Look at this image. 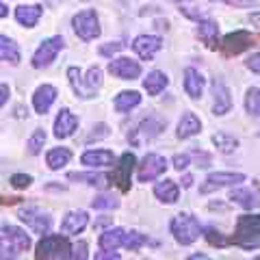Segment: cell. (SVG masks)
<instances>
[{
  "label": "cell",
  "instance_id": "obj_50",
  "mask_svg": "<svg viewBox=\"0 0 260 260\" xmlns=\"http://www.w3.org/2000/svg\"><path fill=\"white\" fill-rule=\"evenodd\" d=\"M182 184H184V186H191V184H193V178H191V176H184V178H182Z\"/></svg>",
  "mask_w": 260,
  "mask_h": 260
},
{
  "label": "cell",
  "instance_id": "obj_40",
  "mask_svg": "<svg viewBox=\"0 0 260 260\" xmlns=\"http://www.w3.org/2000/svg\"><path fill=\"white\" fill-rule=\"evenodd\" d=\"M30 182H32V178L26 174H13L11 176V184L15 189H26V186H30Z\"/></svg>",
  "mask_w": 260,
  "mask_h": 260
},
{
  "label": "cell",
  "instance_id": "obj_29",
  "mask_svg": "<svg viewBox=\"0 0 260 260\" xmlns=\"http://www.w3.org/2000/svg\"><path fill=\"white\" fill-rule=\"evenodd\" d=\"M167 83H169V78L162 74V72H158V70H154V72H150L148 76H145V80H143V87H145V91H148L150 95H158L162 89L167 87Z\"/></svg>",
  "mask_w": 260,
  "mask_h": 260
},
{
  "label": "cell",
  "instance_id": "obj_31",
  "mask_svg": "<svg viewBox=\"0 0 260 260\" xmlns=\"http://www.w3.org/2000/svg\"><path fill=\"white\" fill-rule=\"evenodd\" d=\"M72 158V150L70 148H52L46 154V162L50 169H61L63 165H68Z\"/></svg>",
  "mask_w": 260,
  "mask_h": 260
},
{
  "label": "cell",
  "instance_id": "obj_5",
  "mask_svg": "<svg viewBox=\"0 0 260 260\" xmlns=\"http://www.w3.org/2000/svg\"><path fill=\"white\" fill-rule=\"evenodd\" d=\"M200 232L202 228L198 223V219L189 213H180L174 217L172 221V234L176 237V241L180 243V245H191L200 239Z\"/></svg>",
  "mask_w": 260,
  "mask_h": 260
},
{
  "label": "cell",
  "instance_id": "obj_37",
  "mask_svg": "<svg viewBox=\"0 0 260 260\" xmlns=\"http://www.w3.org/2000/svg\"><path fill=\"white\" fill-rule=\"evenodd\" d=\"M91 206L93 208H117L119 206V200L111 198V195H98V198H93Z\"/></svg>",
  "mask_w": 260,
  "mask_h": 260
},
{
  "label": "cell",
  "instance_id": "obj_7",
  "mask_svg": "<svg viewBox=\"0 0 260 260\" xmlns=\"http://www.w3.org/2000/svg\"><path fill=\"white\" fill-rule=\"evenodd\" d=\"M72 24H74L76 35L83 39V42H91V39H95L100 35V22H98L95 11H91V9L80 11L78 15H74Z\"/></svg>",
  "mask_w": 260,
  "mask_h": 260
},
{
  "label": "cell",
  "instance_id": "obj_51",
  "mask_svg": "<svg viewBox=\"0 0 260 260\" xmlns=\"http://www.w3.org/2000/svg\"><path fill=\"white\" fill-rule=\"evenodd\" d=\"M178 3H186V0H178Z\"/></svg>",
  "mask_w": 260,
  "mask_h": 260
},
{
  "label": "cell",
  "instance_id": "obj_2",
  "mask_svg": "<svg viewBox=\"0 0 260 260\" xmlns=\"http://www.w3.org/2000/svg\"><path fill=\"white\" fill-rule=\"evenodd\" d=\"M232 243L243 247V249H256L260 245V215L239 217Z\"/></svg>",
  "mask_w": 260,
  "mask_h": 260
},
{
  "label": "cell",
  "instance_id": "obj_36",
  "mask_svg": "<svg viewBox=\"0 0 260 260\" xmlns=\"http://www.w3.org/2000/svg\"><path fill=\"white\" fill-rule=\"evenodd\" d=\"M44 143H46V133L42 128H37L35 133H32V137L26 141V148H28V154H39L44 148Z\"/></svg>",
  "mask_w": 260,
  "mask_h": 260
},
{
  "label": "cell",
  "instance_id": "obj_8",
  "mask_svg": "<svg viewBox=\"0 0 260 260\" xmlns=\"http://www.w3.org/2000/svg\"><path fill=\"white\" fill-rule=\"evenodd\" d=\"M137 165V156L135 154H121V158L119 162L115 165V169H113V178L111 180L115 182L121 191H130V176H133V169Z\"/></svg>",
  "mask_w": 260,
  "mask_h": 260
},
{
  "label": "cell",
  "instance_id": "obj_18",
  "mask_svg": "<svg viewBox=\"0 0 260 260\" xmlns=\"http://www.w3.org/2000/svg\"><path fill=\"white\" fill-rule=\"evenodd\" d=\"M213 93H215V115H225L232 107V98H230V89L225 87L223 80H215L213 83Z\"/></svg>",
  "mask_w": 260,
  "mask_h": 260
},
{
  "label": "cell",
  "instance_id": "obj_4",
  "mask_svg": "<svg viewBox=\"0 0 260 260\" xmlns=\"http://www.w3.org/2000/svg\"><path fill=\"white\" fill-rule=\"evenodd\" d=\"M68 78L72 87H74V91L80 95V98H91L95 93V89L102 85V70L93 65V68H89L87 76L83 78V72L78 68H70L68 70Z\"/></svg>",
  "mask_w": 260,
  "mask_h": 260
},
{
  "label": "cell",
  "instance_id": "obj_52",
  "mask_svg": "<svg viewBox=\"0 0 260 260\" xmlns=\"http://www.w3.org/2000/svg\"><path fill=\"white\" fill-rule=\"evenodd\" d=\"M254 260H260V256H258V258H254Z\"/></svg>",
  "mask_w": 260,
  "mask_h": 260
},
{
  "label": "cell",
  "instance_id": "obj_17",
  "mask_svg": "<svg viewBox=\"0 0 260 260\" xmlns=\"http://www.w3.org/2000/svg\"><path fill=\"white\" fill-rule=\"evenodd\" d=\"M54 100H56V89L52 85H42L32 93V107H35L37 113H42V115H46L50 111Z\"/></svg>",
  "mask_w": 260,
  "mask_h": 260
},
{
  "label": "cell",
  "instance_id": "obj_30",
  "mask_svg": "<svg viewBox=\"0 0 260 260\" xmlns=\"http://www.w3.org/2000/svg\"><path fill=\"white\" fill-rule=\"evenodd\" d=\"M154 193H156V198L160 202H165V204H174V202H178V184L174 180L158 182L156 186H154Z\"/></svg>",
  "mask_w": 260,
  "mask_h": 260
},
{
  "label": "cell",
  "instance_id": "obj_13",
  "mask_svg": "<svg viewBox=\"0 0 260 260\" xmlns=\"http://www.w3.org/2000/svg\"><path fill=\"white\" fill-rule=\"evenodd\" d=\"M162 128H165V121H160L156 117H148L145 121H141V124H139V128L135 130L133 137L128 135V139L133 141L135 145H139L143 141H150V139H154V137H158Z\"/></svg>",
  "mask_w": 260,
  "mask_h": 260
},
{
  "label": "cell",
  "instance_id": "obj_27",
  "mask_svg": "<svg viewBox=\"0 0 260 260\" xmlns=\"http://www.w3.org/2000/svg\"><path fill=\"white\" fill-rule=\"evenodd\" d=\"M200 130H202V121L195 117L193 113H184L180 124H178V137H180V139H189V137L198 135Z\"/></svg>",
  "mask_w": 260,
  "mask_h": 260
},
{
  "label": "cell",
  "instance_id": "obj_14",
  "mask_svg": "<svg viewBox=\"0 0 260 260\" xmlns=\"http://www.w3.org/2000/svg\"><path fill=\"white\" fill-rule=\"evenodd\" d=\"M76 126H78V117L70 109H61L54 119V137L56 139H68V137L74 135Z\"/></svg>",
  "mask_w": 260,
  "mask_h": 260
},
{
  "label": "cell",
  "instance_id": "obj_15",
  "mask_svg": "<svg viewBox=\"0 0 260 260\" xmlns=\"http://www.w3.org/2000/svg\"><path fill=\"white\" fill-rule=\"evenodd\" d=\"M20 219L24 223H26L32 232H37V234H48V230H50V217H46L42 215L39 210L35 208H28V210H22L20 213Z\"/></svg>",
  "mask_w": 260,
  "mask_h": 260
},
{
  "label": "cell",
  "instance_id": "obj_44",
  "mask_svg": "<svg viewBox=\"0 0 260 260\" xmlns=\"http://www.w3.org/2000/svg\"><path fill=\"white\" fill-rule=\"evenodd\" d=\"M95 260H121L119 258V254H117V251H98V254H95Z\"/></svg>",
  "mask_w": 260,
  "mask_h": 260
},
{
  "label": "cell",
  "instance_id": "obj_22",
  "mask_svg": "<svg viewBox=\"0 0 260 260\" xmlns=\"http://www.w3.org/2000/svg\"><path fill=\"white\" fill-rule=\"evenodd\" d=\"M80 160H83V165H89V167H109L113 165L115 158H113V152L109 150H89L80 156Z\"/></svg>",
  "mask_w": 260,
  "mask_h": 260
},
{
  "label": "cell",
  "instance_id": "obj_41",
  "mask_svg": "<svg viewBox=\"0 0 260 260\" xmlns=\"http://www.w3.org/2000/svg\"><path fill=\"white\" fill-rule=\"evenodd\" d=\"M189 165H191V154H176L174 156V167L178 172H184Z\"/></svg>",
  "mask_w": 260,
  "mask_h": 260
},
{
  "label": "cell",
  "instance_id": "obj_26",
  "mask_svg": "<svg viewBox=\"0 0 260 260\" xmlns=\"http://www.w3.org/2000/svg\"><path fill=\"white\" fill-rule=\"evenodd\" d=\"M70 180H76V182H85V184H91V186H100V189H107L111 184V176L107 174H95V172H89V174H80V172H72Z\"/></svg>",
  "mask_w": 260,
  "mask_h": 260
},
{
  "label": "cell",
  "instance_id": "obj_48",
  "mask_svg": "<svg viewBox=\"0 0 260 260\" xmlns=\"http://www.w3.org/2000/svg\"><path fill=\"white\" fill-rule=\"evenodd\" d=\"M189 260H210L206 254H193V256H189Z\"/></svg>",
  "mask_w": 260,
  "mask_h": 260
},
{
  "label": "cell",
  "instance_id": "obj_45",
  "mask_svg": "<svg viewBox=\"0 0 260 260\" xmlns=\"http://www.w3.org/2000/svg\"><path fill=\"white\" fill-rule=\"evenodd\" d=\"M9 93H11V91H9V87L0 83V109H3L5 104H7V100H9Z\"/></svg>",
  "mask_w": 260,
  "mask_h": 260
},
{
  "label": "cell",
  "instance_id": "obj_33",
  "mask_svg": "<svg viewBox=\"0 0 260 260\" xmlns=\"http://www.w3.org/2000/svg\"><path fill=\"white\" fill-rule=\"evenodd\" d=\"M213 143L217 145V150L223 152V154H230V152H234V150L239 148V139H237V137L225 135V133L213 135Z\"/></svg>",
  "mask_w": 260,
  "mask_h": 260
},
{
  "label": "cell",
  "instance_id": "obj_16",
  "mask_svg": "<svg viewBox=\"0 0 260 260\" xmlns=\"http://www.w3.org/2000/svg\"><path fill=\"white\" fill-rule=\"evenodd\" d=\"M160 46H162V42H160V37H156V35H141V37H137L135 44H133L135 52L145 61H150L152 56L160 50Z\"/></svg>",
  "mask_w": 260,
  "mask_h": 260
},
{
  "label": "cell",
  "instance_id": "obj_47",
  "mask_svg": "<svg viewBox=\"0 0 260 260\" xmlns=\"http://www.w3.org/2000/svg\"><path fill=\"white\" fill-rule=\"evenodd\" d=\"M249 22L254 24V26H258L260 28V11H256V13H251L249 15Z\"/></svg>",
  "mask_w": 260,
  "mask_h": 260
},
{
  "label": "cell",
  "instance_id": "obj_42",
  "mask_svg": "<svg viewBox=\"0 0 260 260\" xmlns=\"http://www.w3.org/2000/svg\"><path fill=\"white\" fill-rule=\"evenodd\" d=\"M121 48H124V44H121V42H115V44H107V46H102V48H100V52H102L104 56H111V54L119 52Z\"/></svg>",
  "mask_w": 260,
  "mask_h": 260
},
{
  "label": "cell",
  "instance_id": "obj_39",
  "mask_svg": "<svg viewBox=\"0 0 260 260\" xmlns=\"http://www.w3.org/2000/svg\"><path fill=\"white\" fill-rule=\"evenodd\" d=\"M87 243L85 241H78L76 245H72V260H87Z\"/></svg>",
  "mask_w": 260,
  "mask_h": 260
},
{
  "label": "cell",
  "instance_id": "obj_35",
  "mask_svg": "<svg viewBox=\"0 0 260 260\" xmlns=\"http://www.w3.org/2000/svg\"><path fill=\"white\" fill-rule=\"evenodd\" d=\"M245 109H247V113H251V115H258L260 117V89L251 87L249 91H247Z\"/></svg>",
  "mask_w": 260,
  "mask_h": 260
},
{
  "label": "cell",
  "instance_id": "obj_9",
  "mask_svg": "<svg viewBox=\"0 0 260 260\" xmlns=\"http://www.w3.org/2000/svg\"><path fill=\"white\" fill-rule=\"evenodd\" d=\"M165 167H167V160L165 156H160V154H148L143 160H141V165H139V182H152V180H156V178L165 172Z\"/></svg>",
  "mask_w": 260,
  "mask_h": 260
},
{
  "label": "cell",
  "instance_id": "obj_21",
  "mask_svg": "<svg viewBox=\"0 0 260 260\" xmlns=\"http://www.w3.org/2000/svg\"><path fill=\"white\" fill-rule=\"evenodd\" d=\"M42 13H44V7H39V5H22L15 9V20L22 26L32 28L39 22V18H42Z\"/></svg>",
  "mask_w": 260,
  "mask_h": 260
},
{
  "label": "cell",
  "instance_id": "obj_38",
  "mask_svg": "<svg viewBox=\"0 0 260 260\" xmlns=\"http://www.w3.org/2000/svg\"><path fill=\"white\" fill-rule=\"evenodd\" d=\"M206 239H208L210 245H217V247L228 245V239H223L221 234H219V232L215 230V228H206Z\"/></svg>",
  "mask_w": 260,
  "mask_h": 260
},
{
  "label": "cell",
  "instance_id": "obj_19",
  "mask_svg": "<svg viewBox=\"0 0 260 260\" xmlns=\"http://www.w3.org/2000/svg\"><path fill=\"white\" fill-rule=\"evenodd\" d=\"M89 221V217L85 210H72V213L65 215V219L61 221V232L63 234H78L85 230V225Z\"/></svg>",
  "mask_w": 260,
  "mask_h": 260
},
{
  "label": "cell",
  "instance_id": "obj_32",
  "mask_svg": "<svg viewBox=\"0 0 260 260\" xmlns=\"http://www.w3.org/2000/svg\"><path fill=\"white\" fill-rule=\"evenodd\" d=\"M139 102H141L139 91H121V93L115 98V111H117V113H126V111H130V109H135Z\"/></svg>",
  "mask_w": 260,
  "mask_h": 260
},
{
  "label": "cell",
  "instance_id": "obj_10",
  "mask_svg": "<svg viewBox=\"0 0 260 260\" xmlns=\"http://www.w3.org/2000/svg\"><path fill=\"white\" fill-rule=\"evenodd\" d=\"M239 182H245V176L243 174H234V172H217V174H210L204 184L200 186V193H213L221 186H230V184H239Z\"/></svg>",
  "mask_w": 260,
  "mask_h": 260
},
{
  "label": "cell",
  "instance_id": "obj_46",
  "mask_svg": "<svg viewBox=\"0 0 260 260\" xmlns=\"http://www.w3.org/2000/svg\"><path fill=\"white\" fill-rule=\"evenodd\" d=\"M98 130H100V133H95V130H93V133L91 135H89V141H93V139H100V137H107L109 133H107V126H104V124H98Z\"/></svg>",
  "mask_w": 260,
  "mask_h": 260
},
{
  "label": "cell",
  "instance_id": "obj_12",
  "mask_svg": "<svg viewBox=\"0 0 260 260\" xmlns=\"http://www.w3.org/2000/svg\"><path fill=\"white\" fill-rule=\"evenodd\" d=\"M109 72L121 80H135V78L141 76V65L133 59L121 56V59H115V61L109 63Z\"/></svg>",
  "mask_w": 260,
  "mask_h": 260
},
{
  "label": "cell",
  "instance_id": "obj_23",
  "mask_svg": "<svg viewBox=\"0 0 260 260\" xmlns=\"http://www.w3.org/2000/svg\"><path fill=\"white\" fill-rule=\"evenodd\" d=\"M184 91L191 98H200L202 91H204V78H202L198 70H193V68L184 70Z\"/></svg>",
  "mask_w": 260,
  "mask_h": 260
},
{
  "label": "cell",
  "instance_id": "obj_25",
  "mask_svg": "<svg viewBox=\"0 0 260 260\" xmlns=\"http://www.w3.org/2000/svg\"><path fill=\"white\" fill-rule=\"evenodd\" d=\"M0 61L5 63H11V65H18L20 63V48L13 39L0 35Z\"/></svg>",
  "mask_w": 260,
  "mask_h": 260
},
{
  "label": "cell",
  "instance_id": "obj_20",
  "mask_svg": "<svg viewBox=\"0 0 260 260\" xmlns=\"http://www.w3.org/2000/svg\"><path fill=\"white\" fill-rule=\"evenodd\" d=\"M230 200L237 202L239 206H243L245 210H251L260 204V193L254 189V186H243V189H237L230 193Z\"/></svg>",
  "mask_w": 260,
  "mask_h": 260
},
{
  "label": "cell",
  "instance_id": "obj_1",
  "mask_svg": "<svg viewBox=\"0 0 260 260\" xmlns=\"http://www.w3.org/2000/svg\"><path fill=\"white\" fill-rule=\"evenodd\" d=\"M30 247V237L18 225L0 223V260H13Z\"/></svg>",
  "mask_w": 260,
  "mask_h": 260
},
{
  "label": "cell",
  "instance_id": "obj_11",
  "mask_svg": "<svg viewBox=\"0 0 260 260\" xmlns=\"http://www.w3.org/2000/svg\"><path fill=\"white\" fill-rule=\"evenodd\" d=\"M219 46H221V50L225 54H241L243 50H247L249 46H254V37H251L247 30H237V32L225 35Z\"/></svg>",
  "mask_w": 260,
  "mask_h": 260
},
{
  "label": "cell",
  "instance_id": "obj_43",
  "mask_svg": "<svg viewBox=\"0 0 260 260\" xmlns=\"http://www.w3.org/2000/svg\"><path fill=\"white\" fill-rule=\"evenodd\" d=\"M245 65H247V68H249L251 72H256V74H260V52H258V54H251Z\"/></svg>",
  "mask_w": 260,
  "mask_h": 260
},
{
  "label": "cell",
  "instance_id": "obj_3",
  "mask_svg": "<svg viewBox=\"0 0 260 260\" xmlns=\"http://www.w3.org/2000/svg\"><path fill=\"white\" fill-rule=\"evenodd\" d=\"M37 260H72V243L61 234H46L37 243Z\"/></svg>",
  "mask_w": 260,
  "mask_h": 260
},
{
  "label": "cell",
  "instance_id": "obj_28",
  "mask_svg": "<svg viewBox=\"0 0 260 260\" xmlns=\"http://www.w3.org/2000/svg\"><path fill=\"white\" fill-rule=\"evenodd\" d=\"M198 35H200V39L204 42L208 48H215L219 46V42H217V35H219V26L215 22H210V20H204V22H200L198 24Z\"/></svg>",
  "mask_w": 260,
  "mask_h": 260
},
{
  "label": "cell",
  "instance_id": "obj_6",
  "mask_svg": "<svg viewBox=\"0 0 260 260\" xmlns=\"http://www.w3.org/2000/svg\"><path fill=\"white\" fill-rule=\"evenodd\" d=\"M63 46H65V42H63L61 35H54L50 39H46V42L35 50V54H32V61H30L32 68H35V70L48 68V65L56 59V54L63 50Z\"/></svg>",
  "mask_w": 260,
  "mask_h": 260
},
{
  "label": "cell",
  "instance_id": "obj_49",
  "mask_svg": "<svg viewBox=\"0 0 260 260\" xmlns=\"http://www.w3.org/2000/svg\"><path fill=\"white\" fill-rule=\"evenodd\" d=\"M7 13H9V7H7L5 3H0V18H5Z\"/></svg>",
  "mask_w": 260,
  "mask_h": 260
},
{
  "label": "cell",
  "instance_id": "obj_24",
  "mask_svg": "<svg viewBox=\"0 0 260 260\" xmlns=\"http://www.w3.org/2000/svg\"><path fill=\"white\" fill-rule=\"evenodd\" d=\"M124 234H126V230H121V228H111V230L102 232L100 234V249L115 251L117 247H121V243H124Z\"/></svg>",
  "mask_w": 260,
  "mask_h": 260
},
{
  "label": "cell",
  "instance_id": "obj_34",
  "mask_svg": "<svg viewBox=\"0 0 260 260\" xmlns=\"http://www.w3.org/2000/svg\"><path fill=\"white\" fill-rule=\"evenodd\" d=\"M148 241H150V239L145 237V234H141V232H126L121 247H126V249H130V251H137L141 245H145Z\"/></svg>",
  "mask_w": 260,
  "mask_h": 260
}]
</instances>
